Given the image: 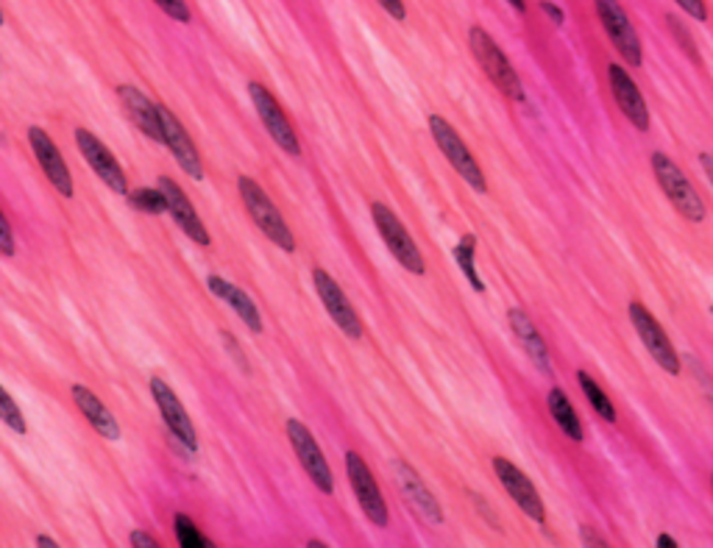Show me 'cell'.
Here are the masks:
<instances>
[{"instance_id": "6da1fadb", "label": "cell", "mask_w": 713, "mask_h": 548, "mask_svg": "<svg viewBox=\"0 0 713 548\" xmlns=\"http://www.w3.org/2000/svg\"><path fill=\"white\" fill-rule=\"evenodd\" d=\"M468 45H471L474 59L480 61L482 72L497 83V90H502V96L513 98V101H524L522 78H519L516 67L510 65L504 51L493 42V36L488 34L486 29H480V25H474V29L468 31Z\"/></svg>"}, {"instance_id": "7a4b0ae2", "label": "cell", "mask_w": 713, "mask_h": 548, "mask_svg": "<svg viewBox=\"0 0 713 548\" xmlns=\"http://www.w3.org/2000/svg\"><path fill=\"white\" fill-rule=\"evenodd\" d=\"M237 190H241L243 203H246L248 215H252V221L257 223L259 232H263L274 245H279L282 250L293 254L296 250L293 232H290L288 223H285L282 212H279V209H276V203L268 198V192H265L263 187L252 179V176H241V181H237Z\"/></svg>"}, {"instance_id": "3957f363", "label": "cell", "mask_w": 713, "mask_h": 548, "mask_svg": "<svg viewBox=\"0 0 713 548\" xmlns=\"http://www.w3.org/2000/svg\"><path fill=\"white\" fill-rule=\"evenodd\" d=\"M430 132L435 145L441 148V154H444L446 161L457 170V176H460L471 190L488 192V181L486 176H482V167L477 165V159L471 156L468 145L463 143L460 134L455 132V125L446 118H441V114H430Z\"/></svg>"}, {"instance_id": "277c9868", "label": "cell", "mask_w": 713, "mask_h": 548, "mask_svg": "<svg viewBox=\"0 0 713 548\" xmlns=\"http://www.w3.org/2000/svg\"><path fill=\"white\" fill-rule=\"evenodd\" d=\"M653 174L658 179L660 190L669 198V203L678 209L680 215L689 223H702L705 221V203H702L700 192L691 187V181L686 179L683 170H680L675 161L666 154H653Z\"/></svg>"}, {"instance_id": "5b68a950", "label": "cell", "mask_w": 713, "mask_h": 548, "mask_svg": "<svg viewBox=\"0 0 713 548\" xmlns=\"http://www.w3.org/2000/svg\"><path fill=\"white\" fill-rule=\"evenodd\" d=\"M371 215H374V223H377L379 237L385 239V245H388V250L396 257V262L402 265L404 270H410V273L424 276L426 265H424V257H421L419 245H415V239L410 237L404 223L390 212V206H385V203L379 201L371 203Z\"/></svg>"}, {"instance_id": "8992f818", "label": "cell", "mask_w": 713, "mask_h": 548, "mask_svg": "<svg viewBox=\"0 0 713 548\" xmlns=\"http://www.w3.org/2000/svg\"><path fill=\"white\" fill-rule=\"evenodd\" d=\"M346 473L366 518L371 521L374 526H379V529H385V526L390 524L388 504H385V495L382 490H379L377 479H374L371 468L366 466V459L357 451H346Z\"/></svg>"}, {"instance_id": "52a82bcc", "label": "cell", "mask_w": 713, "mask_h": 548, "mask_svg": "<svg viewBox=\"0 0 713 548\" xmlns=\"http://www.w3.org/2000/svg\"><path fill=\"white\" fill-rule=\"evenodd\" d=\"M627 312H630V321H633V326H636V332H638V340L644 343V348L649 351V357H653L655 362H658L669 376H678L680 373V357H678V351H675V346H671L669 334H666L664 326L655 321L653 312H649L642 301H633Z\"/></svg>"}, {"instance_id": "ba28073f", "label": "cell", "mask_w": 713, "mask_h": 548, "mask_svg": "<svg viewBox=\"0 0 713 548\" xmlns=\"http://www.w3.org/2000/svg\"><path fill=\"white\" fill-rule=\"evenodd\" d=\"M288 440L290 446H293V454L299 457L301 468L307 471V477L312 479V484L321 490V493H335V477H332V468L330 462H326L324 451H321V446L315 443V437H312V432L307 429L301 421H288Z\"/></svg>"}, {"instance_id": "9c48e42d", "label": "cell", "mask_w": 713, "mask_h": 548, "mask_svg": "<svg viewBox=\"0 0 713 548\" xmlns=\"http://www.w3.org/2000/svg\"><path fill=\"white\" fill-rule=\"evenodd\" d=\"M593 3H597V14H600L608 36H611L613 48L624 56V65L642 67L644 61L642 40H638L636 29H633L627 14H624L622 3H619V0H593Z\"/></svg>"}, {"instance_id": "30bf717a", "label": "cell", "mask_w": 713, "mask_h": 548, "mask_svg": "<svg viewBox=\"0 0 713 548\" xmlns=\"http://www.w3.org/2000/svg\"><path fill=\"white\" fill-rule=\"evenodd\" d=\"M248 96H252L254 109H257L259 120H263V125L268 128L270 139H274V143L285 150V154L301 156L299 137H296L293 125H290L288 114L282 112L279 101H276V98L265 90L263 83H257V81L248 83Z\"/></svg>"}, {"instance_id": "8fae6325", "label": "cell", "mask_w": 713, "mask_h": 548, "mask_svg": "<svg viewBox=\"0 0 713 548\" xmlns=\"http://www.w3.org/2000/svg\"><path fill=\"white\" fill-rule=\"evenodd\" d=\"M76 145L81 150V156L87 159V165L92 167V174L114 192V195H129V181L123 167L118 165V159L112 156V150L101 143L92 132L87 128H76Z\"/></svg>"}, {"instance_id": "7c38bea8", "label": "cell", "mask_w": 713, "mask_h": 548, "mask_svg": "<svg viewBox=\"0 0 713 548\" xmlns=\"http://www.w3.org/2000/svg\"><path fill=\"white\" fill-rule=\"evenodd\" d=\"M491 466H493V471H497L502 488L508 490L510 499L516 501L519 507H522V513L527 515L530 521H535V524H544L546 521L544 499H541V493L535 490V484L530 482L527 473H524L522 468L513 466V462L504 457H493Z\"/></svg>"}, {"instance_id": "4fadbf2b", "label": "cell", "mask_w": 713, "mask_h": 548, "mask_svg": "<svg viewBox=\"0 0 713 548\" xmlns=\"http://www.w3.org/2000/svg\"><path fill=\"white\" fill-rule=\"evenodd\" d=\"M312 281H315V292H319L321 304H324V310L330 312L332 321L337 323V328H341L343 334H348L352 340H360L363 321L357 317V312H354L352 301L346 299V292L341 290V284H337L324 268L312 270Z\"/></svg>"}, {"instance_id": "5bb4252c", "label": "cell", "mask_w": 713, "mask_h": 548, "mask_svg": "<svg viewBox=\"0 0 713 548\" xmlns=\"http://www.w3.org/2000/svg\"><path fill=\"white\" fill-rule=\"evenodd\" d=\"M151 395H154L156 406H159V412H163V421L168 424L174 440L179 443V446H185L190 454H196L198 451L196 426H192L190 415H187V410L181 406L179 395L174 393V388H170L165 379H151Z\"/></svg>"}, {"instance_id": "9a60e30c", "label": "cell", "mask_w": 713, "mask_h": 548, "mask_svg": "<svg viewBox=\"0 0 713 548\" xmlns=\"http://www.w3.org/2000/svg\"><path fill=\"white\" fill-rule=\"evenodd\" d=\"M156 109H159V125H163V145H168L170 154L176 156L179 167L190 176V179L201 181L204 179V165H201V156H198L196 143H192L190 134L185 132V125L179 123V118H176L168 107L156 103Z\"/></svg>"}, {"instance_id": "2e32d148", "label": "cell", "mask_w": 713, "mask_h": 548, "mask_svg": "<svg viewBox=\"0 0 713 548\" xmlns=\"http://www.w3.org/2000/svg\"><path fill=\"white\" fill-rule=\"evenodd\" d=\"M159 190L165 192V201H168V212H170V217L176 221V226H179L181 232H185L187 237L192 239V243L201 245V248H207V245L212 243L210 232H207V226L201 223L198 212L192 209L190 198L185 195V190H181V187L176 184L174 179H168V176H159Z\"/></svg>"}, {"instance_id": "e0dca14e", "label": "cell", "mask_w": 713, "mask_h": 548, "mask_svg": "<svg viewBox=\"0 0 713 548\" xmlns=\"http://www.w3.org/2000/svg\"><path fill=\"white\" fill-rule=\"evenodd\" d=\"M608 78H611L613 98H616V107L622 109L624 118L636 125L638 132H647L649 109H647V101H644L642 90H638V83L633 81V76H630L622 65H611L608 67Z\"/></svg>"}, {"instance_id": "ac0fdd59", "label": "cell", "mask_w": 713, "mask_h": 548, "mask_svg": "<svg viewBox=\"0 0 713 548\" xmlns=\"http://www.w3.org/2000/svg\"><path fill=\"white\" fill-rule=\"evenodd\" d=\"M29 145H31V150H34L40 167H43V174L48 176L51 184L56 187V192H62L65 198H73L70 170H67L65 159H62V154H59V148L54 145V139H51L48 134L43 132V128L31 125V128H29Z\"/></svg>"}, {"instance_id": "d6986e66", "label": "cell", "mask_w": 713, "mask_h": 548, "mask_svg": "<svg viewBox=\"0 0 713 548\" xmlns=\"http://www.w3.org/2000/svg\"><path fill=\"white\" fill-rule=\"evenodd\" d=\"M393 473H396V482H399V488H402L404 499H408L410 504L419 510L421 518L430 521V524H444V513H441L438 499H435V495L426 490V484L421 482L419 473H415L408 462H402V459H396L393 462Z\"/></svg>"}, {"instance_id": "ffe728a7", "label": "cell", "mask_w": 713, "mask_h": 548, "mask_svg": "<svg viewBox=\"0 0 713 548\" xmlns=\"http://www.w3.org/2000/svg\"><path fill=\"white\" fill-rule=\"evenodd\" d=\"M118 98L123 101V109H126L129 118H132V123L137 125L140 132L148 139H154V143H163V125H159V109H156V103L145 92H140L137 87H132V83H121L118 87Z\"/></svg>"}, {"instance_id": "44dd1931", "label": "cell", "mask_w": 713, "mask_h": 548, "mask_svg": "<svg viewBox=\"0 0 713 548\" xmlns=\"http://www.w3.org/2000/svg\"><path fill=\"white\" fill-rule=\"evenodd\" d=\"M508 323L513 337L519 340V346L524 348V354L530 357V362L541 370L544 376H552V359H549V348H546L544 337L538 334L535 323L530 321V315L524 310H510L508 312Z\"/></svg>"}, {"instance_id": "7402d4cb", "label": "cell", "mask_w": 713, "mask_h": 548, "mask_svg": "<svg viewBox=\"0 0 713 548\" xmlns=\"http://www.w3.org/2000/svg\"><path fill=\"white\" fill-rule=\"evenodd\" d=\"M73 401L81 410V415L87 417V424L103 437V440H121V424H118V417L109 412V406L98 399L92 390H87L85 384H73Z\"/></svg>"}, {"instance_id": "603a6c76", "label": "cell", "mask_w": 713, "mask_h": 548, "mask_svg": "<svg viewBox=\"0 0 713 548\" xmlns=\"http://www.w3.org/2000/svg\"><path fill=\"white\" fill-rule=\"evenodd\" d=\"M207 287H210L212 295H218L221 301H226V304L232 306L234 312H237V317H241V321L246 323L248 332H254V334L263 332V317H259L257 304H254V301L248 299V295L241 290V287L229 284V281L221 279V276H210V279H207Z\"/></svg>"}, {"instance_id": "cb8c5ba5", "label": "cell", "mask_w": 713, "mask_h": 548, "mask_svg": "<svg viewBox=\"0 0 713 548\" xmlns=\"http://www.w3.org/2000/svg\"><path fill=\"white\" fill-rule=\"evenodd\" d=\"M546 404H549V415L555 417V424L564 429V435L569 437V440L582 443L586 432H582L580 415H577V410H575V404L569 401V395H566L560 388H552L549 401H546Z\"/></svg>"}, {"instance_id": "d4e9b609", "label": "cell", "mask_w": 713, "mask_h": 548, "mask_svg": "<svg viewBox=\"0 0 713 548\" xmlns=\"http://www.w3.org/2000/svg\"><path fill=\"white\" fill-rule=\"evenodd\" d=\"M474 257H477V237H474V234H466V237L455 245V262L474 290L486 292V281H482L480 273H477V259Z\"/></svg>"}, {"instance_id": "484cf974", "label": "cell", "mask_w": 713, "mask_h": 548, "mask_svg": "<svg viewBox=\"0 0 713 548\" xmlns=\"http://www.w3.org/2000/svg\"><path fill=\"white\" fill-rule=\"evenodd\" d=\"M577 382H580L582 393H586L588 404L593 406V412L602 417V421H608V424H616V410H613L611 399H608L605 390L600 388V384L593 382L591 376L588 373H577Z\"/></svg>"}, {"instance_id": "4316f807", "label": "cell", "mask_w": 713, "mask_h": 548, "mask_svg": "<svg viewBox=\"0 0 713 548\" xmlns=\"http://www.w3.org/2000/svg\"><path fill=\"white\" fill-rule=\"evenodd\" d=\"M129 201H132L134 209L145 212V215H163L165 209H168L165 192L159 190V187H156V190H151V187H140V190L129 192Z\"/></svg>"}, {"instance_id": "83f0119b", "label": "cell", "mask_w": 713, "mask_h": 548, "mask_svg": "<svg viewBox=\"0 0 713 548\" xmlns=\"http://www.w3.org/2000/svg\"><path fill=\"white\" fill-rule=\"evenodd\" d=\"M0 421L9 426L12 432H18V435H25L29 432V426H25V417L23 412H20L18 401L12 399V395L3 390V384H0Z\"/></svg>"}, {"instance_id": "f1b7e54d", "label": "cell", "mask_w": 713, "mask_h": 548, "mask_svg": "<svg viewBox=\"0 0 713 548\" xmlns=\"http://www.w3.org/2000/svg\"><path fill=\"white\" fill-rule=\"evenodd\" d=\"M176 535H179L181 548H212V543L198 532V526L187 515H176Z\"/></svg>"}, {"instance_id": "f546056e", "label": "cell", "mask_w": 713, "mask_h": 548, "mask_svg": "<svg viewBox=\"0 0 713 548\" xmlns=\"http://www.w3.org/2000/svg\"><path fill=\"white\" fill-rule=\"evenodd\" d=\"M154 3L163 9L168 18H174L176 23H190V7H187V0H154Z\"/></svg>"}, {"instance_id": "4dcf8cb0", "label": "cell", "mask_w": 713, "mask_h": 548, "mask_svg": "<svg viewBox=\"0 0 713 548\" xmlns=\"http://www.w3.org/2000/svg\"><path fill=\"white\" fill-rule=\"evenodd\" d=\"M14 250H18V243H14L12 223L0 212V254H3V257H14Z\"/></svg>"}, {"instance_id": "1f68e13d", "label": "cell", "mask_w": 713, "mask_h": 548, "mask_svg": "<svg viewBox=\"0 0 713 548\" xmlns=\"http://www.w3.org/2000/svg\"><path fill=\"white\" fill-rule=\"evenodd\" d=\"M678 7L683 9L686 14H691V20H697V23H705L708 20L705 0H678Z\"/></svg>"}, {"instance_id": "d6a6232c", "label": "cell", "mask_w": 713, "mask_h": 548, "mask_svg": "<svg viewBox=\"0 0 713 548\" xmlns=\"http://www.w3.org/2000/svg\"><path fill=\"white\" fill-rule=\"evenodd\" d=\"M221 334H223V346H226V351L232 354V359H237V365H241V368L248 373V362H246V357H243V348L237 346V340H234L229 332H221Z\"/></svg>"}, {"instance_id": "836d02e7", "label": "cell", "mask_w": 713, "mask_h": 548, "mask_svg": "<svg viewBox=\"0 0 713 548\" xmlns=\"http://www.w3.org/2000/svg\"><path fill=\"white\" fill-rule=\"evenodd\" d=\"M379 7L390 14L393 20L408 18V9H404V0H379Z\"/></svg>"}, {"instance_id": "e575fe53", "label": "cell", "mask_w": 713, "mask_h": 548, "mask_svg": "<svg viewBox=\"0 0 713 548\" xmlns=\"http://www.w3.org/2000/svg\"><path fill=\"white\" fill-rule=\"evenodd\" d=\"M541 12H544L546 18H549L552 23H555V25H564V20H566L564 9L555 7V3H552V0H541Z\"/></svg>"}, {"instance_id": "d590c367", "label": "cell", "mask_w": 713, "mask_h": 548, "mask_svg": "<svg viewBox=\"0 0 713 548\" xmlns=\"http://www.w3.org/2000/svg\"><path fill=\"white\" fill-rule=\"evenodd\" d=\"M129 540H132L134 548H159V543H156L154 537L143 529H134L132 535H129Z\"/></svg>"}, {"instance_id": "8d00e7d4", "label": "cell", "mask_w": 713, "mask_h": 548, "mask_svg": "<svg viewBox=\"0 0 713 548\" xmlns=\"http://www.w3.org/2000/svg\"><path fill=\"white\" fill-rule=\"evenodd\" d=\"M700 165H702V170H705L708 181H711V187H713V154H700Z\"/></svg>"}, {"instance_id": "74e56055", "label": "cell", "mask_w": 713, "mask_h": 548, "mask_svg": "<svg viewBox=\"0 0 713 548\" xmlns=\"http://www.w3.org/2000/svg\"><path fill=\"white\" fill-rule=\"evenodd\" d=\"M597 535V532H591V529H582V540L588 543V546H608V540L605 537H593Z\"/></svg>"}, {"instance_id": "f35d334b", "label": "cell", "mask_w": 713, "mask_h": 548, "mask_svg": "<svg viewBox=\"0 0 713 548\" xmlns=\"http://www.w3.org/2000/svg\"><path fill=\"white\" fill-rule=\"evenodd\" d=\"M655 546H658V548H678V540H675V537H669V535H660Z\"/></svg>"}, {"instance_id": "ab89813d", "label": "cell", "mask_w": 713, "mask_h": 548, "mask_svg": "<svg viewBox=\"0 0 713 548\" xmlns=\"http://www.w3.org/2000/svg\"><path fill=\"white\" fill-rule=\"evenodd\" d=\"M36 546H40V548H56V540H51V537L40 535V537H36Z\"/></svg>"}, {"instance_id": "60d3db41", "label": "cell", "mask_w": 713, "mask_h": 548, "mask_svg": "<svg viewBox=\"0 0 713 548\" xmlns=\"http://www.w3.org/2000/svg\"><path fill=\"white\" fill-rule=\"evenodd\" d=\"M508 3H510V7H513V9H516V12H527V3H524V0H508Z\"/></svg>"}, {"instance_id": "b9f144b4", "label": "cell", "mask_w": 713, "mask_h": 548, "mask_svg": "<svg viewBox=\"0 0 713 548\" xmlns=\"http://www.w3.org/2000/svg\"><path fill=\"white\" fill-rule=\"evenodd\" d=\"M0 25H3V12H0Z\"/></svg>"}, {"instance_id": "7bdbcfd3", "label": "cell", "mask_w": 713, "mask_h": 548, "mask_svg": "<svg viewBox=\"0 0 713 548\" xmlns=\"http://www.w3.org/2000/svg\"><path fill=\"white\" fill-rule=\"evenodd\" d=\"M711 484H713V477H711Z\"/></svg>"}, {"instance_id": "ee69618b", "label": "cell", "mask_w": 713, "mask_h": 548, "mask_svg": "<svg viewBox=\"0 0 713 548\" xmlns=\"http://www.w3.org/2000/svg\"><path fill=\"white\" fill-rule=\"evenodd\" d=\"M711 312H713V306H711Z\"/></svg>"}]
</instances>
